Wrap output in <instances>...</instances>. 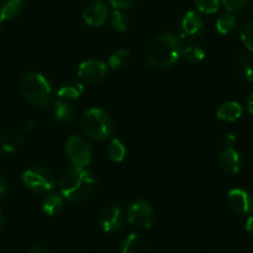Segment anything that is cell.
<instances>
[{
	"label": "cell",
	"mask_w": 253,
	"mask_h": 253,
	"mask_svg": "<svg viewBox=\"0 0 253 253\" xmlns=\"http://www.w3.org/2000/svg\"><path fill=\"white\" fill-rule=\"evenodd\" d=\"M181 55V41L175 34L157 35L148 45L145 61L153 69H167L174 65Z\"/></svg>",
	"instance_id": "cell-1"
},
{
	"label": "cell",
	"mask_w": 253,
	"mask_h": 253,
	"mask_svg": "<svg viewBox=\"0 0 253 253\" xmlns=\"http://www.w3.org/2000/svg\"><path fill=\"white\" fill-rule=\"evenodd\" d=\"M96 184L93 174L82 167H74L63 174L60 191L70 201L84 200L92 194Z\"/></svg>",
	"instance_id": "cell-2"
},
{
	"label": "cell",
	"mask_w": 253,
	"mask_h": 253,
	"mask_svg": "<svg viewBox=\"0 0 253 253\" xmlns=\"http://www.w3.org/2000/svg\"><path fill=\"white\" fill-rule=\"evenodd\" d=\"M21 93L24 98L31 104L45 107L52 97V89L47 80L36 72H28L23 76L20 82Z\"/></svg>",
	"instance_id": "cell-3"
},
{
	"label": "cell",
	"mask_w": 253,
	"mask_h": 253,
	"mask_svg": "<svg viewBox=\"0 0 253 253\" xmlns=\"http://www.w3.org/2000/svg\"><path fill=\"white\" fill-rule=\"evenodd\" d=\"M81 126L84 134L96 140L107 139L113 132V123L111 118L101 108H91L84 112Z\"/></svg>",
	"instance_id": "cell-4"
},
{
	"label": "cell",
	"mask_w": 253,
	"mask_h": 253,
	"mask_svg": "<svg viewBox=\"0 0 253 253\" xmlns=\"http://www.w3.org/2000/svg\"><path fill=\"white\" fill-rule=\"evenodd\" d=\"M21 181L29 189L39 193L51 191L55 187V177L45 168H30L21 175Z\"/></svg>",
	"instance_id": "cell-5"
},
{
	"label": "cell",
	"mask_w": 253,
	"mask_h": 253,
	"mask_svg": "<svg viewBox=\"0 0 253 253\" xmlns=\"http://www.w3.org/2000/svg\"><path fill=\"white\" fill-rule=\"evenodd\" d=\"M66 153L75 167L84 168L91 163L92 148L84 138L77 135L70 138L66 143Z\"/></svg>",
	"instance_id": "cell-6"
},
{
	"label": "cell",
	"mask_w": 253,
	"mask_h": 253,
	"mask_svg": "<svg viewBox=\"0 0 253 253\" xmlns=\"http://www.w3.org/2000/svg\"><path fill=\"white\" fill-rule=\"evenodd\" d=\"M126 216L133 226L142 230H148L154 223V211L150 204L144 200H138L130 204Z\"/></svg>",
	"instance_id": "cell-7"
},
{
	"label": "cell",
	"mask_w": 253,
	"mask_h": 253,
	"mask_svg": "<svg viewBox=\"0 0 253 253\" xmlns=\"http://www.w3.org/2000/svg\"><path fill=\"white\" fill-rule=\"evenodd\" d=\"M227 204L233 212L238 215H252L253 195L243 189H232L227 194Z\"/></svg>",
	"instance_id": "cell-8"
},
{
	"label": "cell",
	"mask_w": 253,
	"mask_h": 253,
	"mask_svg": "<svg viewBox=\"0 0 253 253\" xmlns=\"http://www.w3.org/2000/svg\"><path fill=\"white\" fill-rule=\"evenodd\" d=\"M107 75V66L102 61L87 60L80 65L79 77L84 84H97Z\"/></svg>",
	"instance_id": "cell-9"
},
{
	"label": "cell",
	"mask_w": 253,
	"mask_h": 253,
	"mask_svg": "<svg viewBox=\"0 0 253 253\" xmlns=\"http://www.w3.org/2000/svg\"><path fill=\"white\" fill-rule=\"evenodd\" d=\"M99 223L104 232H114L123 223V213L118 205H111L104 209L99 215Z\"/></svg>",
	"instance_id": "cell-10"
},
{
	"label": "cell",
	"mask_w": 253,
	"mask_h": 253,
	"mask_svg": "<svg viewBox=\"0 0 253 253\" xmlns=\"http://www.w3.org/2000/svg\"><path fill=\"white\" fill-rule=\"evenodd\" d=\"M108 6L98 0L89 4L84 11V20L89 26H102L108 18Z\"/></svg>",
	"instance_id": "cell-11"
},
{
	"label": "cell",
	"mask_w": 253,
	"mask_h": 253,
	"mask_svg": "<svg viewBox=\"0 0 253 253\" xmlns=\"http://www.w3.org/2000/svg\"><path fill=\"white\" fill-rule=\"evenodd\" d=\"M220 167L225 174H237L241 169V157L237 150L232 147L225 148L220 157Z\"/></svg>",
	"instance_id": "cell-12"
},
{
	"label": "cell",
	"mask_w": 253,
	"mask_h": 253,
	"mask_svg": "<svg viewBox=\"0 0 253 253\" xmlns=\"http://www.w3.org/2000/svg\"><path fill=\"white\" fill-rule=\"evenodd\" d=\"M181 30L187 36H198L203 33V20L194 11H187L181 20Z\"/></svg>",
	"instance_id": "cell-13"
},
{
	"label": "cell",
	"mask_w": 253,
	"mask_h": 253,
	"mask_svg": "<svg viewBox=\"0 0 253 253\" xmlns=\"http://www.w3.org/2000/svg\"><path fill=\"white\" fill-rule=\"evenodd\" d=\"M121 253H148V243L137 233H130L122 243Z\"/></svg>",
	"instance_id": "cell-14"
},
{
	"label": "cell",
	"mask_w": 253,
	"mask_h": 253,
	"mask_svg": "<svg viewBox=\"0 0 253 253\" xmlns=\"http://www.w3.org/2000/svg\"><path fill=\"white\" fill-rule=\"evenodd\" d=\"M24 137L18 130H8L0 138V147L4 152L13 153L23 147Z\"/></svg>",
	"instance_id": "cell-15"
},
{
	"label": "cell",
	"mask_w": 253,
	"mask_h": 253,
	"mask_svg": "<svg viewBox=\"0 0 253 253\" xmlns=\"http://www.w3.org/2000/svg\"><path fill=\"white\" fill-rule=\"evenodd\" d=\"M242 107L237 102H226L217 109V118L223 122H235L242 116Z\"/></svg>",
	"instance_id": "cell-16"
},
{
	"label": "cell",
	"mask_w": 253,
	"mask_h": 253,
	"mask_svg": "<svg viewBox=\"0 0 253 253\" xmlns=\"http://www.w3.org/2000/svg\"><path fill=\"white\" fill-rule=\"evenodd\" d=\"M84 91V87L81 81H77V80H69V81L63 82V84H61V87L57 91V94L61 98L75 99L81 97Z\"/></svg>",
	"instance_id": "cell-17"
},
{
	"label": "cell",
	"mask_w": 253,
	"mask_h": 253,
	"mask_svg": "<svg viewBox=\"0 0 253 253\" xmlns=\"http://www.w3.org/2000/svg\"><path fill=\"white\" fill-rule=\"evenodd\" d=\"M24 0H1L0 1V20L6 21L15 18L21 11Z\"/></svg>",
	"instance_id": "cell-18"
},
{
	"label": "cell",
	"mask_w": 253,
	"mask_h": 253,
	"mask_svg": "<svg viewBox=\"0 0 253 253\" xmlns=\"http://www.w3.org/2000/svg\"><path fill=\"white\" fill-rule=\"evenodd\" d=\"M181 56L185 61L190 63H198L205 57V51L199 45H187L186 47L181 48Z\"/></svg>",
	"instance_id": "cell-19"
},
{
	"label": "cell",
	"mask_w": 253,
	"mask_h": 253,
	"mask_svg": "<svg viewBox=\"0 0 253 253\" xmlns=\"http://www.w3.org/2000/svg\"><path fill=\"white\" fill-rule=\"evenodd\" d=\"M62 208V199L57 194L46 196L42 203V210L47 216H55L56 213L60 212Z\"/></svg>",
	"instance_id": "cell-20"
},
{
	"label": "cell",
	"mask_w": 253,
	"mask_h": 253,
	"mask_svg": "<svg viewBox=\"0 0 253 253\" xmlns=\"http://www.w3.org/2000/svg\"><path fill=\"white\" fill-rule=\"evenodd\" d=\"M236 24H237L236 16L232 13H227L217 19V21H216V29H217V31L221 35H227V34H230L236 28Z\"/></svg>",
	"instance_id": "cell-21"
},
{
	"label": "cell",
	"mask_w": 253,
	"mask_h": 253,
	"mask_svg": "<svg viewBox=\"0 0 253 253\" xmlns=\"http://www.w3.org/2000/svg\"><path fill=\"white\" fill-rule=\"evenodd\" d=\"M126 145L121 142L119 139H113L108 147V155L111 158L112 162L114 163H121L123 162L126 158Z\"/></svg>",
	"instance_id": "cell-22"
},
{
	"label": "cell",
	"mask_w": 253,
	"mask_h": 253,
	"mask_svg": "<svg viewBox=\"0 0 253 253\" xmlns=\"http://www.w3.org/2000/svg\"><path fill=\"white\" fill-rule=\"evenodd\" d=\"M53 114H55L56 121L58 122H66L71 119L74 116V109L66 102H56L55 107H53Z\"/></svg>",
	"instance_id": "cell-23"
},
{
	"label": "cell",
	"mask_w": 253,
	"mask_h": 253,
	"mask_svg": "<svg viewBox=\"0 0 253 253\" xmlns=\"http://www.w3.org/2000/svg\"><path fill=\"white\" fill-rule=\"evenodd\" d=\"M129 56H130V52L128 50L116 51V52L112 53V55L109 56V60H108L109 66L114 70L121 69V67H123L124 65L128 62V60H129Z\"/></svg>",
	"instance_id": "cell-24"
},
{
	"label": "cell",
	"mask_w": 253,
	"mask_h": 253,
	"mask_svg": "<svg viewBox=\"0 0 253 253\" xmlns=\"http://www.w3.org/2000/svg\"><path fill=\"white\" fill-rule=\"evenodd\" d=\"M112 26L116 29L119 33H124V31L128 30L129 28V20H128V16L124 13H122L121 10H116L112 14Z\"/></svg>",
	"instance_id": "cell-25"
},
{
	"label": "cell",
	"mask_w": 253,
	"mask_h": 253,
	"mask_svg": "<svg viewBox=\"0 0 253 253\" xmlns=\"http://www.w3.org/2000/svg\"><path fill=\"white\" fill-rule=\"evenodd\" d=\"M196 8L204 14H215L220 8V0H195Z\"/></svg>",
	"instance_id": "cell-26"
},
{
	"label": "cell",
	"mask_w": 253,
	"mask_h": 253,
	"mask_svg": "<svg viewBox=\"0 0 253 253\" xmlns=\"http://www.w3.org/2000/svg\"><path fill=\"white\" fill-rule=\"evenodd\" d=\"M241 40L248 51L253 52V19L247 21L241 33Z\"/></svg>",
	"instance_id": "cell-27"
},
{
	"label": "cell",
	"mask_w": 253,
	"mask_h": 253,
	"mask_svg": "<svg viewBox=\"0 0 253 253\" xmlns=\"http://www.w3.org/2000/svg\"><path fill=\"white\" fill-rule=\"evenodd\" d=\"M240 66L241 72H242L246 81L253 82V61L251 58L243 56L240 60Z\"/></svg>",
	"instance_id": "cell-28"
},
{
	"label": "cell",
	"mask_w": 253,
	"mask_h": 253,
	"mask_svg": "<svg viewBox=\"0 0 253 253\" xmlns=\"http://www.w3.org/2000/svg\"><path fill=\"white\" fill-rule=\"evenodd\" d=\"M247 1L248 0H221V3H222V5L225 6L228 13L243 9L246 4H247Z\"/></svg>",
	"instance_id": "cell-29"
},
{
	"label": "cell",
	"mask_w": 253,
	"mask_h": 253,
	"mask_svg": "<svg viewBox=\"0 0 253 253\" xmlns=\"http://www.w3.org/2000/svg\"><path fill=\"white\" fill-rule=\"evenodd\" d=\"M109 3L117 10L121 9H129L138 3V0H109Z\"/></svg>",
	"instance_id": "cell-30"
},
{
	"label": "cell",
	"mask_w": 253,
	"mask_h": 253,
	"mask_svg": "<svg viewBox=\"0 0 253 253\" xmlns=\"http://www.w3.org/2000/svg\"><path fill=\"white\" fill-rule=\"evenodd\" d=\"M236 140H237V137H236L235 133L228 132L226 133L225 137H223V143H225L227 147H232V145L236 143Z\"/></svg>",
	"instance_id": "cell-31"
},
{
	"label": "cell",
	"mask_w": 253,
	"mask_h": 253,
	"mask_svg": "<svg viewBox=\"0 0 253 253\" xmlns=\"http://www.w3.org/2000/svg\"><path fill=\"white\" fill-rule=\"evenodd\" d=\"M28 253H53L52 251L48 250V248L42 247V246H34V247L30 248Z\"/></svg>",
	"instance_id": "cell-32"
},
{
	"label": "cell",
	"mask_w": 253,
	"mask_h": 253,
	"mask_svg": "<svg viewBox=\"0 0 253 253\" xmlns=\"http://www.w3.org/2000/svg\"><path fill=\"white\" fill-rule=\"evenodd\" d=\"M6 194V182L3 177L0 176V201L3 200Z\"/></svg>",
	"instance_id": "cell-33"
},
{
	"label": "cell",
	"mask_w": 253,
	"mask_h": 253,
	"mask_svg": "<svg viewBox=\"0 0 253 253\" xmlns=\"http://www.w3.org/2000/svg\"><path fill=\"white\" fill-rule=\"evenodd\" d=\"M246 231L253 236V216L252 215L248 216L247 221H246Z\"/></svg>",
	"instance_id": "cell-34"
},
{
	"label": "cell",
	"mask_w": 253,
	"mask_h": 253,
	"mask_svg": "<svg viewBox=\"0 0 253 253\" xmlns=\"http://www.w3.org/2000/svg\"><path fill=\"white\" fill-rule=\"evenodd\" d=\"M247 109L248 112L253 116V92L250 94V97H248L247 99Z\"/></svg>",
	"instance_id": "cell-35"
},
{
	"label": "cell",
	"mask_w": 253,
	"mask_h": 253,
	"mask_svg": "<svg viewBox=\"0 0 253 253\" xmlns=\"http://www.w3.org/2000/svg\"><path fill=\"white\" fill-rule=\"evenodd\" d=\"M36 126H38V124H36V122L30 121V122H28V123H26V129H34Z\"/></svg>",
	"instance_id": "cell-36"
},
{
	"label": "cell",
	"mask_w": 253,
	"mask_h": 253,
	"mask_svg": "<svg viewBox=\"0 0 253 253\" xmlns=\"http://www.w3.org/2000/svg\"><path fill=\"white\" fill-rule=\"evenodd\" d=\"M3 228H4V215L3 212H1V210H0V233H1Z\"/></svg>",
	"instance_id": "cell-37"
},
{
	"label": "cell",
	"mask_w": 253,
	"mask_h": 253,
	"mask_svg": "<svg viewBox=\"0 0 253 253\" xmlns=\"http://www.w3.org/2000/svg\"><path fill=\"white\" fill-rule=\"evenodd\" d=\"M3 24H4V23H3V21L0 20V28H1V26H3Z\"/></svg>",
	"instance_id": "cell-38"
}]
</instances>
